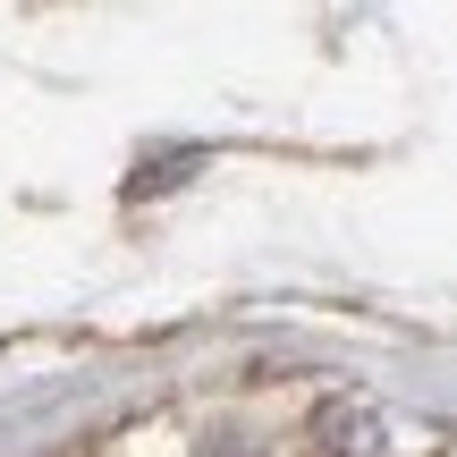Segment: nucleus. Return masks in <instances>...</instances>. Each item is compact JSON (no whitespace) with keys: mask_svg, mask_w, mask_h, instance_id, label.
Masks as SVG:
<instances>
[]
</instances>
